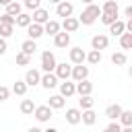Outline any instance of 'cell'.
Masks as SVG:
<instances>
[{"label":"cell","instance_id":"16","mask_svg":"<svg viewBox=\"0 0 132 132\" xmlns=\"http://www.w3.org/2000/svg\"><path fill=\"white\" fill-rule=\"evenodd\" d=\"M91 89H93V85H91L87 78L78 80V85H76V91H78L80 95H89V93H91Z\"/></svg>","mask_w":132,"mask_h":132},{"label":"cell","instance_id":"36","mask_svg":"<svg viewBox=\"0 0 132 132\" xmlns=\"http://www.w3.org/2000/svg\"><path fill=\"white\" fill-rule=\"evenodd\" d=\"M80 105L87 109V107H91L93 105V99H91V95H80Z\"/></svg>","mask_w":132,"mask_h":132},{"label":"cell","instance_id":"15","mask_svg":"<svg viewBox=\"0 0 132 132\" xmlns=\"http://www.w3.org/2000/svg\"><path fill=\"white\" fill-rule=\"evenodd\" d=\"M56 82H58V74H45L43 78H41V85L45 87V89H52V87H56Z\"/></svg>","mask_w":132,"mask_h":132},{"label":"cell","instance_id":"29","mask_svg":"<svg viewBox=\"0 0 132 132\" xmlns=\"http://www.w3.org/2000/svg\"><path fill=\"white\" fill-rule=\"evenodd\" d=\"M87 60H89L91 64H99V62H101V52H99V50H93V52L87 56Z\"/></svg>","mask_w":132,"mask_h":132},{"label":"cell","instance_id":"34","mask_svg":"<svg viewBox=\"0 0 132 132\" xmlns=\"http://www.w3.org/2000/svg\"><path fill=\"white\" fill-rule=\"evenodd\" d=\"M120 120H122L124 126H132V111H122Z\"/></svg>","mask_w":132,"mask_h":132},{"label":"cell","instance_id":"39","mask_svg":"<svg viewBox=\"0 0 132 132\" xmlns=\"http://www.w3.org/2000/svg\"><path fill=\"white\" fill-rule=\"evenodd\" d=\"M105 130H107V132H120V124H118V122H111Z\"/></svg>","mask_w":132,"mask_h":132},{"label":"cell","instance_id":"35","mask_svg":"<svg viewBox=\"0 0 132 132\" xmlns=\"http://www.w3.org/2000/svg\"><path fill=\"white\" fill-rule=\"evenodd\" d=\"M6 12H10V14H21V6H19L16 2H10V4H6Z\"/></svg>","mask_w":132,"mask_h":132},{"label":"cell","instance_id":"45","mask_svg":"<svg viewBox=\"0 0 132 132\" xmlns=\"http://www.w3.org/2000/svg\"><path fill=\"white\" fill-rule=\"evenodd\" d=\"M85 2H87V4H91V2H93V0H85Z\"/></svg>","mask_w":132,"mask_h":132},{"label":"cell","instance_id":"44","mask_svg":"<svg viewBox=\"0 0 132 132\" xmlns=\"http://www.w3.org/2000/svg\"><path fill=\"white\" fill-rule=\"evenodd\" d=\"M12 0H0V4H10Z\"/></svg>","mask_w":132,"mask_h":132},{"label":"cell","instance_id":"1","mask_svg":"<svg viewBox=\"0 0 132 132\" xmlns=\"http://www.w3.org/2000/svg\"><path fill=\"white\" fill-rule=\"evenodd\" d=\"M103 10L99 8V6H95V4H89L85 10H82V14H80V23H85V25H91L99 14H101Z\"/></svg>","mask_w":132,"mask_h":132},{"label":"cell","instance_id":"40","mask_svg":"<svg viewBox=\"0 0 132 132\" xmlns=\"http://www.w3.org/2000/svg\"><path fill=\"white\" fill-rule=\"evenodd\" d=\"M27 8H39V0H25Z\"/></svg>","mask_w":132,"mask_h":132},{"label":"cell","instance_id":"47","mask_svg":"<svg viewBox=\"0 0 132 132\" xmlns=\"http://www.w3.org/2000/svg\"><path fill=\"white\" fill-rule=\"evenodd\" d=\"M130 76H132V66H130Z\"/></svg>","mask_w":132,"mask_h":132},{"label":"cell","instance_id":"4","mask_svg":"<svg viewBox=\"0 0 132 132\" xmlns=\"http://www.w3.org/2000/svg\"><path fill=\"white\" fill-rule=\"evenodd\" d=\"M27 33H29L31 39H37L39 35H43V27H41V23H31V25L27 27Z\"/></svg>","mask_w":132,"mask_h":132},{"label":"cell","instance_id":"23","mask_svg":"<svg viewBox=\"0 0 132 132\" xmlns=\"http://www.w3.org/2000/svg\"><path fill=\"white\" fill-rule=\"evenodd\" d=\"M23 52H27V54H33L35 50H37V45H35V39H27V41H23Z\"/></svg>","mask_w":132,"mask_h":132},{"label":"cell","instance_id":"3","mask_svg":"<svg viewBox=\"0 0 132 132\" xmlns=\"http://www.w3.org/2000/svg\"><path fill=\"white\" fill-rule=\"evenodd\" d=\"M56 12H58L60 16H70V14H72V4H70V2H66V0H62V2H58Z\"/></svg>","mask_w":132,"mask_h":132},{"label":"cell","instance_id":"11","mask_svg":"<svg viewBox=\"0 0 132 132\" xmlns=\"http://www.w3.org/2000/svg\"><path fill=\"white\" fill-rule=\"evenodd\" d=\"M91 45H93V50H103V47H107V37L105 35H95L91 39Z\"/></svg>","mask_w":132,"mask_h":132},{"label":"cell","instance_id":"10","mask_svg":"<svg viewBox=\"0 0 132 132\" xmlns=\"http://www.w3.org/2000/svg\"><path fill=\"white\" fill-rule=\"evenodd\" d=\"M78 25H80L78 19H74V16H64V29H66L68 33H70V31H76Z\"/></svg>","mask_w":132,"mask_h":132},{"label":"cell","instance_id":"8","mask_svg":"<svg viewBox=\"0 0 132 132\" xmlns=\"http://www.w3.org/2000/svg\"><path fill=\"white\" fill-rule=\"evenodd\" d=\"M35 116H37V120H47L52 116V105H39V107H35Z\"/></svg>","mask_w":132,"mask_h":132},{"label":"cell","instance_id":"24","mask_svg":"<svg viewBox=\"0 0 132 132\" xmlns=\"http://www.w3.org/2000/svg\"><path fill=\"white\" fill-rule=\"evenodd\" d=\"M12 91H14L16 95H25V91H27V80H16L14 87H12Z\"/></svg>","mask_w":132,"mask_h":132},{"label":"cell","instance_id":"22","mask_svg":"<svg viewBox=\"0 0 132 132\" xmlns=\"http://www.w3.org/2000/svg\"><path fill=\"white\" fill-rule=\"evenodd\" d=\"M95 120H97V116H95V111H91L89 107H87V111H82V122L85 124H95Z\"/></svg>","mask_w":132,"mask_h":132},{"label":"cell","instance_id":"2","mask_svg":"<svg viewBox=\"0 0 132 132\" xmlns=\"http://www.w3.org/2000/svg\"><path fill=\"white\" fill-rule=\"evenodd\" d=\"M41 68H43L45 72H50V70L56 68V58H54V54H50V52H43V54H41Z\"/></svg>","mask_w":132,"mask_h":132},{"label":"cell","instance_id":"28","mask_svg":"<svg viewBox=\"0 0 132 132\" xmlns=\"http://www.w3.org/2000/svg\"><path fill=\"white\" fill-rule=\"evenodd\" d=\"M31 62V54H27V52H21V54H16V64H29Z\"/></svg>","mask_w":132,"mask_h":132},{"label":"cell","instance_id":"20","mask_svg":"<svg viewBox=\"0 0 132 132\" xmlns=\"http://www.w3.org/2000/svg\"><path fill=\"white\" fill-rule=\"evenodd\" d=\"M14 23H16L19 27H29V25H31V16L21 12V14H16V21H14Z\"/></svg>","mask_w":132,"mask_h":132},{"label":"cell","instance_id":"19","mask_svg":"<svg viewBox=\"0 0 132 132\" xmlns=\"http://www.w3.org/2000/svg\"><path fill=\"white\" fill-rule=\"evenodd\" d=\"M60 91H62V95H66V97H70L74 91H76V87H74V82H62V87H60Z\"/></svg>","mask_w":132,"mask_h":132},{"label":"cell","instance_id":"46","mask_svg":"<svg viewBox=\"0 0 132 132\" xmlns=\"http://www.w3.org/2000/svg\"><path fill=\"white\" fill-rule=\"evenodd\" d=\"M52 2H56V4H58V2H62V0H52Z\"/></svg>","mask_w":132,"mask_h":132},{"label":"cell","instance_id":"12","mask_svg":"<svg viewBox=\"0 0 132 132\" xmlns=\"http://www.w3.org/2000/svg\"><path fill=\"white\" fill-rule=\"evenodd\" d=\"M56 74H58V78H68L72 74V68L68 64H56Z\"/></svg>","mask_w":132,"mask_h":132},{"label":"cell","instance_id":"21","mask_svg":"<svg viewBox=\"0 0 132 132\" xmlns=\"http://www.w3.org/2000/svg\"><path fill=\"white\" fill-rule=\"evenodd\" d=\"M21 111H23V113H33V111H35L33 101H31V99H23V103H21Z\"/></svg>","mask_w":132,"mask_h":132},{"label":"cell","instance_id":"32","mask_svg":"<svg viewBox=\"0 0 132 132\" xmlns=\"http://www.w3.org/2000/svg\"><path fill=\"white\" fill-rule=\"evenodd\" d=\"M111 62L118 64V66H120V64H126V54H122V52L113 54V56H111Z\"/></svg>","mask_w":132,"mask_h":132},{"label":"cell","instance_id":"18","mask_svg":"<svg viewBox=\"0 0 132 132\" xmlns=\"http://www.w3.org/2000/svg\"><path fill=\"white\" fill-rule=\"evenodd\" d=\"M25 80H27V85H37L39 82V72L37 70H29L25 74Z\"/></svg>","mask_w":132,"mask_h":132},{"label":"cell","instance_id":"42","mask_svg":"<svg viewBox=\"0 0 132 132\" xmlns=\"http://www.w3.org/2000/svg\"><path fill=\"white\" fill-rule=\"evenodd\" d=\"M126 16H130V19H132V6H126Z\"/></svg>","mask_w":132,"mask_h":132},{"label":"cell","instance_id":"43","mask_svg":"<svg viewBox=\"0 0 132 132\" xmlns=\"http://www.w3.org/2000/svg\"><path fill=\"white\" fill-rule=\"evenodd\" d=\"M126 29H128V31H130V33H132V19H130V21H128V23H126Z\"/></svg>","mask_w":132,"mask_h":132},{"label":"cell","instance_id":"25","mask_svg":"<svg viewBox=\"0 0 132 132\" xmlns=\"http://www.w3.org/2000/svg\"><path fill=\"white\" fill-rule=\"evenodd\" d=\"M122 47L126 50H132V33H122V39H120Z\"/></svg>","mask_w":132,"mask_h":132},{"label":"cell","instance_id":"27","mask_svg":"<svg viewBox=\"0 0 132 132\" xmlns=\"http://www.w3.org/2000/svg\"><path fill=\"white\" fill-rule=\"evenodd\" d=\"M45 31L52 33V35H56V33L60 31V23H56V21H47V23H45Z\"/></svg>","mask_w":132,"mask_h":132},{"label":"cell","instance_id":"17","mask_svg":"<svg viewBox=\"0 0 132 132\" xmlns=\"http://www.w3.org/2000/svg\"><path fill=\"white\" fill-rule=\"evenodd\" d=\"M109 29H111V33H113V35H122V33H124V29H126V23H122V21H118V19H116V21L109 25Z\"/></svg>","mask_w":132,"mask_h":132},{"label":"cell","instance_id":"31","mask_svg":"<svg viewBox=\"0 0 132 132\" xmlns=\"http://www.w3.org/2000/svg\"><path fill=\"white\" fill-rule=\"evenodd\" d=\"M101 10H103V12H118V4H116L113 0H107V2L103 4Z\"/></svg>","mask_w":132,"mask_h":132},{"label":"cell","instance_id":"5","mask_svg":"<svg viewBox=\"0 0 132 132\" xmlns=\"http://www.w3.org/2000/svg\"><path fill=\"white\" fill-rule=\"evenodd\" d=\"M54 43L58 45V47H66L68 43H70V35H68V31H64V33H56V37H54Z\"/></svg>","mask_w":132,"mask_h":132},{"label":"cell","instance_id":"6","mask_svg":"<svg viewBox=\"0 0 132 132\" xmlns=\"http://www.w3.org/2000/svg\"><path fill=\"white\" fill-rule=\"evenodd\" d=\"M87 74H89V68L87 66H82V64H78V66H74L72 68V76H74V80L78 82V80H82V78H87Z\"/></svg>","mask_w":132,"mask_h":132},{"label":"cell","instance_id":"38","mask_svg":"<svg viewBox=\"0 0 132 132\" xmlns=\"http://www.w3.org/2000/svg\"><path fill=\"white\" fill-rule=\"evenodd\" d=\"M8 95H10V91H8L6 87H2V85H0V101H6V99H8Z\"/></svg>","mask_w":132,"mask_h":132},{"label":"cell","instance_id":"37","mask_svg":"<svg viewBox=\"0 0 132 132\" xmlns=\"http://www.w3.org/2000/svg\"><path fill=\"white\" fill-rule=\"evenodd\" d=\"M14 21H16V19H12V14H10V12H6V14H2V16H0V23H8V25H14Z\"/></svg>","mask_w":132,"mask_h":132},{"label":"cell","instance_id":"13","mask_svg":"<svg viewBox=\"0 0 132 132\" xmlns=\"http://www.w3.org/2000/svg\"><path fill=\"white\" fill-rule=\"evenodd\" d=\"M122 111H124V109H122L118 103H113V105H107L105 116H107V118H111V120H116V118H120V116H122Z\"/></svg>","mask_w":132,"mask_h":132},{"label":"cell","instance_id":"26","mask_svg":"<svg viewBox=\"0 0 132 132\" xmlns=\"http://www.w3.org/2000/svg\"><path fill=\"white\" fill-rule=\"evenodd\" d=\"M116 19H118V12H101V21L105 25H111Z\"/></svg>","mask_w":132,"mask_h":132},{"label":"cell","instance_id":"7","mask_svg":"<svg viewBox=\"0 0 132 132\" xmlns=\"http://www.w3.org/2000/svg\"><path fill=\"white\" fill-rule=\"evenodd\" d=\"M85 58H87V56H85L82 47H72V50H70V60H72L74 64H82Z\"/></svg>","mask_w":132,"mask_h":132},{"label":"cell","instance_id":"9","mask_svg":"<svg viewBox=\"0 0 132 132\" xmlns=\"http://www.w3.org/2000/svg\"><path fill=\"white\" fill-rule=\"evenodd\" d=\"M47 19H50V12L45 8H35V12H33V21L35 23H47Z\"/></svg>","mask_w":132,"mask_h":132},{"label":"cell","instance_id":"33","mask_svg":"<svg viewBox=\"0 0 132 132\" xmlns=\"http://www.w3.org/2000/svg\"><path fill=\"white\" fill-rule=\"evenodd\" d=\"M12 33V25H8V23H0V35L2 37H8Z\"/></svg>","mask_w":132,"mask_h":132},{"label":"cell","instance_id":"30","mask_svg":"<svg viewBox=\"0 0 132 132\" xmlns=\"http://www.w3.org/2000/svg\"><path fill=\"white\" fill-rule=\"evenodd\" d=\"M50 105L52 107H62L64 105V97L62 95H52L50 97Z\"/></svg>","mask_w":132,"mask_h":132},{"label":"cell","instance_id":"14","mask_svg":"<svg viewBox=\"0 0 132 132\" xmlns=\"http://www.w3.org/2000/svg\"><path fill=\"white\" fill-rule=\"evenodd\" d=\"M66 120H68L70 124H78V122L82 120V113H80L78 109H74V107H70V109L66 111Z\"/></svg>","mask_w":132,"mask_h":132},{"label":"cell","instance_id":"41","mask_svg":"<svg viewBox=\"0 0 132 132\" xmlns=\"http://www.w3.org/2000/svg\"><path fill=\"white\" fill-rule=\"evenodd\" d=\"M4 52H6V41H4V39H0V56H2Z\"/></svg>","mask_w":132,"mask_h":132}]
</instances>
